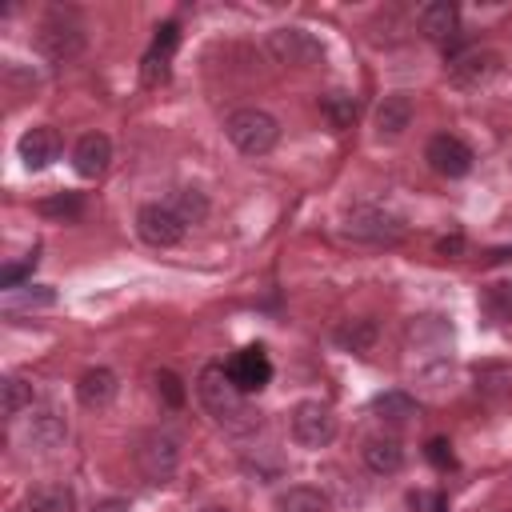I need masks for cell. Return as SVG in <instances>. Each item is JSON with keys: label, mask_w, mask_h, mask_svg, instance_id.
Listing matches in <instances>:
<instances>
[{"label": "cell", "mask_w": 512, "mask_h": 512, "mask_svg": "<svg viewBox=\"0 0 512 512\" xmlns=\"http://www.w3.org/2000/svg\"><path fill=\"white\" fill-rule=\"evenodd\" d=\"M196 396H200V404L208 408V416H212L220 428H228V432H236V436H248V432L260 428V412H252L248 396L232 384V376H228L224 364H204V368H200V376H196Z\"/></svg>", "instance_id": "obj_1"}, {"label": "cell", "mask_w": 512, "mask_h": 512, "mask_svg": "<svg viewBox=\"0 0 512 512\" xmlns=\"http://www.w3.org/2000/svg\"><path fill=\"white\" fill-rule=\"evenodd\" d=\"M36 48H40L52 64H64V60H72V56L84 52V28H80L72 16L52 12V16L40 24V32H36Z\"/></svg>", "instance_id": "obj_7"}, {"label": "cell", "mask_w": 512, "mask_h": 512, "mask_svg": "<svg viewBox=\"0 0 512 512\" xmlns=\"http://www.w3.org/2000/svg\"><path fill=\"white\" fill-rule=\"evenodd\" d=\"M200 512H228V508H216V504H208V508H200Z\"/></svg>", "instance_id": "obj_37"}, {"label": "cell", "mask_w": 512, "mask_h": 512, "mask_svg": "<svg viewBox=\"0 0 512 512\" xmlns=\"http://www.w3.org/2000/svg\"><path fill=\"white\" fill-rule=\"evenodd\" d=\"M56 304V292L48 284H24V288H12L4 296V312H36V308H52Z\"/></svg>", "instance_id": "obj_25"}, {"label": "cell", "mask_w": 512, "mask_h": 512, "mask_svg": "<svg viewBox=\"0 0 512 512\" xmlns=\"http://www.w3.org/2000/svg\"><path fill=\"white\" fill-rule=\"evenodd\" d=\"M40 212H44V216H64V220H72V216H80V196H76V192H68V196L44 200V204H40Z\"/></svg>", "instance_id": "obj_32"}, {"label": "cell", "mask_w": 512, "mask_h": 512, "mask_svg": "<svg viewBox=\"0 0 512 512\" xmlns=\"http://www.w3.org/2000/svg\"><path fill=\"white\" fill-rule=\"evenodd\" d=\"M224 368H228L232 384H236L244 396H256V392H260V388H268V380H272V360H268V352H264L260 344L240 348Z\"/></svg>", "instance_id": "obj_11"}, {"label": "cell", "mask_w": 512, "mask_h": 512, "mask_svg": "<svg viewBox=\"0 0 512 512\" xmlns=\"http://www.w3.org/2000/svg\"><path fill=\"white\" fill-rule=\"evenodd\" d=\"M320 116L332 132H344L356 120V100L348 92H328V96H320Z\"/></svg>", "instance_id": "obj_27"}, {"label": "cell", "mask_w": 512, "mask_h": 512, "mask_svg": "<svg viewBox=\"0 0 512 512\" xmlns=\"http://www.w3.org/2000/svg\"><path fill=\"white\" fill-rule=\"evenodd\" d=\"M416 20H420V32L428 40H436V44L448 48V40H456V28H460V8L452 0H432V4L420 8Z\"/></svg>", "instance_id": "obj_17"}, {"label": "cell", "mask_w": 512, "mask_h": 512, "mask_svg": "<svg viewBox=\"0 0 512 512\" xmlns=\"http://www.w3.org/2000/svg\"><path fill=\"white\" fill-rule=\"evenodd\" d=\"M264 48L276 64H292V68H316L324 64V40L300 24H284V28H272L264 36Z\"/></svg>", "instance_id": "obj_3"}, {"label": "cell", "mask_w": 512, "mask_h": 512, "mask_svg": "<svg viewBox=\"0 0 512 512\" xmlns=\"http://www.w3.org/2000/svg\"><path fill=\"white\" fill-rule=\"evenodd\" d=\"M480 308L496 324H512V280H492L480 292Z\"/></svg>", "instance_id": "obj_26"}, {"label": "cell", "mask_w": 512, "mask_h": 512, "mask_svg": "<svg viewBox=\"0 0 512 512\" xmlns=\"http://www.w3.org/2000/svg\"><path fill=\"white\" fill-rule=\"evenodd\" d=\"M372 412L384 420V424H412L420 416V404L400 392V388H388V392H376L372 396Z\"/></svg>", "instance_id": "obj_21"}, {"label": "cell", "mask_w": 512, "mask_h": 512, "mask_svg": "<svg viewBox=\"0 0 512 512\" xmlns=\"http://www.w3.org/2000/svg\"><path fill=\"white\" fill-rule=\"evenodd\" d=\"M224 132H228V140L236 144V152H244V156H268L272 148H276V140H280V124H276V116L272 112H264V108H236L228 120H224Z\"/></svg>", "instance_id": "obj_2"}, {"label": "cell", "mask_w": 512, "mask_h": 512, "mask_svg": "<svg viewBox=\"0 0 512 512\" xmlns=\"http://www.w3.org/2000/svg\"><path fill=\"white\" fill-rule=\"evenodd\" d=\"M412 116H416V104H412V96H408V92H388V96L376 104V112H372V128H376V140H384V144L400 140V136L412 128Z\"/></svg>", "instance_id": "obj_12"}, {"label": "cell", "mask_w": 512, "mask_h": 512, "mask_svg": "<svg viewBox=\"0 0 512 512\" xmlns=\"http://www.w3.org/2000/svg\"><path fill=\"white\" fill-rule=\"evenodd\" d=\"M152 388H156V400L164 404V408H184V400H188V388H184V380L172 372V368H156L152 372Z\"/></svg>", "instance_id": "obj_28"}, {"label": "cell", "mask_w": 512, "mask_h": 512, "mask_svg": "<svg viewBox=\"0 0 512 512\" xmlns=\"http://www.w3.org/2000/svg\"><path fill=\"white\" fill-rule=\"evenodd\" d=\"M376 340H380V324L372 316H356V320H344L336 328V344L352 356H368L376 348Z\"/></svg>", "instance_id": "obj_19"}, {"label": "cell", "mask_w": 512, "mask_h": 512, "mask_svg": "<svg viewBox=\"0 0 512 512\" xmlns=\"http://www.w3.org/2000/svg\"><path fill=\"white\" fill-rule=\"evenodd\" d=\"M424 160H428V168H432L436 176L460 180V176H468V172H472V160H476V156H472V148H468L460 136L440 132V136H432V140H428Z\"/></svg>", "instance_id": "obj_9"}, {"label": "cell", "mask_w": 512, "mask_h": 512, "mask_svg": "<svg viewBox=\"0 0 512 512\" xmlns=\"http://www.w3.org/2000/svg\"><path fill=\"white\" fill-rule=\"evenodd\" d=\"M344 236L348 240H360V244H396L404 236V220L388 208H376V204H360L344 216Z\"/></svg>", "instance_id": "obj_5"}, {"label": "cell", "mask_w": 512, "mask_h": 512, "mask_svg": "<svg viewBox=\"0 0 512 512\" xmlns=\"http://www.w3.org/2000/svg\"><path fill=\"white\" fill-rule=\"evenodd\" d=\"M360 456H364V464H368L376 476H392V472L404 468V444H400L396 436H388V432L368 436L364 448H360Z\"/></svg>", "instance_id": "obj_18"}, {"label": "cell", "mask_w": 512, "mask_h": 512, "mask_svg": "<svg viewBox=\"0 0 512 512\" xmlns=\"http://www.w3.org/2000/svg\"><path fill=\"white\" fill-rule=\"evenodd\" d=\"M288 428H292V440L300 448H328L336 440V416L320 400H300L288 416Z\"/></svg>", "instance_id": "obj_6"}, {"label": "cell", "mask_w": 512, "mask_h": 512, "mask_svg": "<svg viewBox=\"0 0 512 512\" xmlns=\"http://www.w3.org/2000/svg\"><path fill=\"white\" fill-rule=\"evenodd\" d=\"M24 508L28 512H76V492L68 484H36Z\"/></svg>", "instance_id": "obj_22"}, {"label": "cell", "mask_w": 512, "mask_h": 512, "mask_svg": "<svg viewBox=\"0 0 512 512\" xmlns=\"http://www.w3.org/2000/svg\"><path fill=\"white\" fill-rule=\"evenodd\" d=\"M428 460H432L436 468H452V444H448L444 436H432V440H428Z\"/></svg>", "instance_id": "obj_34"}, {"label": "cell", "mask_w": 512, "mask_h": 512, "mask_svg": "<svg viewBox=\"0 0 512 512\" xmlns=\"http://www.w3.org/2000/svg\"><path fill=\"white\" fill-rule=\"evenodd\" d=\"M176 40H180V28L168 20V24H160L156 28V40H152V56H160V60H172V52H176Z\"/></svg>", "instance_id": "obj_30"}, {"label": "cell", "mask_w": 512, "mask_h": 512, "mask_svg": "<svg viewBox=\"0 0 512 512\" xmlns=\"http://www.w3.org/2000/svg\"><path fill=\"white\" fill-rule=\"evenodd\" d=\"M504 388H512V364H480L476 368V392L500 396Z\"/></svg>", "instance_id": "obj_29"}, {"label": "cell", "mask_w": 512, "mask_h": 512, "mask_svg": "<svg viewBox=\"0 0 512 512\" xmlns=\"http://www.w3.org/2000/svg\"><path fill=\"white\" fill-rule=\"evenodd\" d=\"M436 248H440V252H444V256H448V252H452V256H456V252H460V248H464V240H460V236H444V240H440V244H436Z\"/></svg>", "instance_id": "obj_36"}, {"label": "cell", "mask_w": 512, "mask_h": 512, "mask_svg": "<svg viewBox=\"0 0 512 512\" xmlns=\"http://www.w3.org/2000/svg\"><path fill=\"white\" fill-rule=\"evenodd\" d=\"M116 392H120V380H116V372L112 368H104V364H96V368H88L80 380H76V400L84 404V408H108L112 400H116Z\"/></svg>", "instance_id": "obj_16"}, {"label": "cell", "mask_w": 512, "mask_h": 512, "mask_svg": "<svg viewBox=\"0 0 512 512\" xmlns=\"http://www.w3.org/2000/svg\"><path fill=\"white\" fill-rule=\"evenodd\" d=\"M16 156L28 172H44L60 160V132L52 124H36L16 140Z\"/></svg>", "instance_id": "obj_13"}, {"label": "cell", "mask_w": 512, "mask_h": 512, "mask_svg": "<svg viewBox=\"0 0 512 512\" xmlns=\"http://www.w3.org/2000/svg\"><path fill=\"white\" fill-rule=\"evenodd\" d=\"M408 508H412V512H448V508H444V496H436V492H424V488L408 496Z\"/></svg>", "instance_id": "obj_33"}, {"label": "cell", "mask_w": 512, "mask_h": 512, "mask_svg": "<svg viewBox=\"0 0 512 512\" xmlns=\"http://www.w3.org/2000/svg\"><path fill=\"white\" fill-rule=\"evenodd\" d=\"M164 204L180 216V224H184V228H188V224H204V220H208V212H212L208 192H200L196 184H180V188H172V196H168Z\"/></svg>", "instance_id": "obj_20"}, {"label": "cell", "mask_w": 512, "mask_h": 512, "mask_svg": "<svg viewBox=\"0 0 512 512\" xmlns=\"http://www.w3.org/2000/svg\"><path fill=\"white\" fill-rule=\"evenodd\" d=\"M276 512H332L328 496L312 484H292L276 496Z\"/></svg>", "instance_id": "obj_23"}, {"label": "cell", "mask_w": 512, "mask_h": 512, "mask_svg": "<svg viewBox=\"0 0 512 512\" xmlns=\"http://www.w3.org/2000/svg\"><path fill=\"white\" fill-rule=\"evenodd\" d=\"M32 404H36L32 380H24V376H4V384H0V408H4V416L16 420V416L32 412Z\"/></svg>", "instance_id": "obj_24"}, {"label": "cell", "mask_w": 512, "mask_h": 512, "mask_svg": "<svg viewBox=\"0 0 512 512\" xmlns=\"http://www.w3.org/2000/svg\"><path fill=\"white\" fill-rule=\"evenodd\" d=\"M136 232L152 248H172V244L184 240V224H180V216L168 204H144L136 212Z\"/></svg>", "instance_id": "obj_10"}, {"label": "cell", "mask_w": 512, "mask_h": 512, "mask_svg": "<svg viewBox=\"0 0 512 512\" xmlns=\"http://www.w3.org/2000/svg\"><path fill=\"white\" fill-rule=\"evenodd\" d=\"M108 160H112V140L104 132H84L76 140V148H72V168L84 180H96L108 168Z\"/></svg>", "instance_id": "obj_15"}, {"label": "cell", "mask_w": 512, "mask_h": 512, "mask_svg": "<svg viewBox=\"0 0 512 512\" xmlns=\"http://www.w3.org/2000/svg\"><path fill=\"white\" fill-rule=\"evenodd\" d=\"M132 460H136V468L148 484H168L180 468V440L172 432H160V428L144 432L132 448Z\"/></svg>", "instance_id": "obj_4"}, {"label": "cell", "mask_w": 512, "mask_h": 512, "mask_svg": "<svg viewBox=\"0 0 512 512\" xmlns=\"http://www.w3.org/2000/svg\"><path fill=\"white\" fill-rule=\"evenodd\" d=\"M32 268H36V252H32L28 260H20V264H8V268L0 272V288H8V292H12V288H24V280L32 276Z\"/></svg>", "instance_id": "obj_31"}, {"label": "cell", "mask_w": 512, "mask_h": 512, "mask_svg": "<svg viewBox=\"0 0 512 512\" xmlns=\"http://www.w3.org/2000/svg\"><path fill=\"white\" fill-rule=\"evenodd\" d=\"M500 72V56L492 48H452L448 56V80L456 88H480Z\"/></svg>", "instance_id": "obj_8"}, {"label": "cell", "mask_w": 512, "mask_h": 512, "mask_svg": "<svg viewBox=\"0 0 512 512\" xmlns=\"http://www.w3.org/2000/svg\"><path fill=\"white\" fill-rule=\"evenodd\" d=\"M24 440H28L32 448H40V452L60 448V444L68 440V416H64L60 408H52V404L32 408V416H28V424H24Z\"/></svg>", "instance_id": "obj_14"}, {"label": "cell", "mask_w": 512, "mask_h": 512, "mask_svg": "<svg viewBox=\"0 0 512 512\" xmlns=\"http://www.w3.org/2000/svg\"><path fill=\"white\" fill-rule=\"evenodd\" d=\"M92 512H132V508H128V500H120V496H108V500H100Z\"/></svg>", "instance_id": "obj_35"}]
</instances>
